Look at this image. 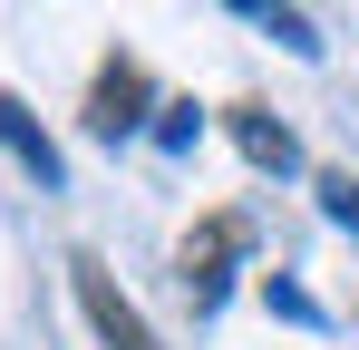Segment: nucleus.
<instances>
[{
	"mask_svg": "<svg viewBox=\"0 0 359 350\" xmlns=\"http://www.w3.org/2000/svg\"><path fill=\"white\" fill-rule=\"evenodd\" d=\"M0 136H10V156H20V166L39 175V185H59V146L39 136V117L20 108V98H0Z\"/></svg>",
	"mask_w": 359,
	"mask_h": 350,
	"instance_id": "obj_2",
	"label": "nucleus"
},
{
	"mask_svg": "<svg viewBox=\"0 0 359 350\" xmlns=\"http://www.w3.org/2000/svg\"><path fill=\"white\" fill-rule=\"evenodd\" d=\"M136 98H146V78L117 68V78L97 88V117H88V127H97V136H126V127H136Z\"/></svg>",
	"mask_w": 359,
	"mask_h": 350,
	"instance_id": "obj_4",
	"label": "nucleus"
},
{
	"mask_svg": "<svg viewBox=\"0 0 359 350\" xmlns=\"http://www.w3.org/2000/svg\"><path fill=\"white\" fill-rule=\"evenodd\" d=\"M233 136H243V156H252V166H272V175H292V166H301V146L272 127V117H233Z\"/></svg>",
	"mask_w": 359,
	"mask_h": 350,
	"instance_id": "obj_3",
	"label": "nucleus"
},
{
	"mask_svg": "<svg viewBox=\"0 0 359 350\" xmlns=\"http://www.w3.org/2000/svg\"><path fill=\"white\" fill-rule=\"evenodd\" d=\"M78 302H88V321H97V341H107V350H156V331L136 321V302H126L97 263H78Z\"/></svg>",
	"mask_w": 359,
	"mask_h": 350,
	"instance_id": "obj_1",
	"label": "nucleus"
},
{
	"mask_svg": "<svg viewBox=\"0 0 359 350\" xmlns=\"http://www.w3.org/2000/svg\"><path fill=\"white\" fill-rule=\"evenodd\" d=\"M320 214H330V224H340V233H359V185H350V175H340V185L320 195Z\"/></svg>",
	"mask_w": 359,
	"mask_h": 350,
	"instance_id": "obj_6",
	"label": "nucleus"
},
{
	"mask_svg": "<svg viewBox=\"0 0 359 350\" xmlns=\"http://www.w3.org/2000/svg\"><path fill=\"white\" fill-rule=\"evenodd\" d=\"M272 311H282V321H320V302H311L301 283H272Z\"/></svg>",
	"mask_w": 359,
	"mask_h": 350,
	"instance_id": "obj_7",
	"label": "nucleus"
},
{
	"mask_svg": "<svg viewBox=\"0 0 359 350\" xmlns=\"http://www.w3.org/2000/svg\"><path fill=\"white\" fill-rule=\"evenodd\" d=\"M243 20H252V30H272L282 49H301V58H320V39H311V20H301V10H272V0H243Z\"/></svg>",
	"mask_w": 359,
	"mask_h": 350,
	"instance_id": "obj_5",
	"label": "nucleus"
}]
</instances>
